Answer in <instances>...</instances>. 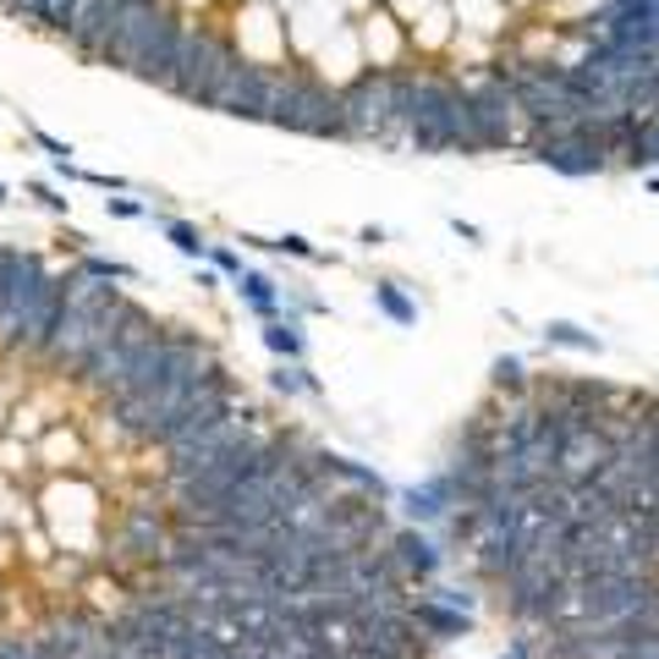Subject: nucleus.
Here are the masks:
<instances>
[{
  "label": "nucleus",
  "instance_id": "f257e3e1",
  "mask_svg": "<svg viewBox=\"0 0 659 659\" xmlns=\"http://www.w3.org/2000/svg\"><path fill=\"white\" fill-rule=\"evenodd\" d=\"M396 116H401V138L423 155H479V133H473V111H468V83L435 66H396Z\"/></svg>",
  "mask_w": 659,
  "mask_h": 659
},
{
  "label": "nucleus",
  "instance_id": "9b49d317",
  "mask_svg": "<svg viewBox=\"0 0 659 659\" xmlns=\"http://www.w3.org/2000/svg\"><path fill=\"white\" fill-rule=\"evenodd\" d=\"M468 550H473V572H479V583H490V588H500V583L527 561V538H522L516 522H511V527H484Z\"/></svg>",
  "mask_w": 659,
  "mask_h": 659
},
{
  "label": "nucleus",
  "instance_id": "0eeeda50",
  "mask_svg": "<svg viewBox=\"0 0 659 659\" xmlns=\"http://www.w3.org/2000/svg\"><path fill=\"white\" fill-rule=\"evenodd\" d=\"M270 94H275V66L242 55V61L226 72V83L215 88L209 111L237 116V122H270Z\"/></svg>",
  "mask_w": 659,
  "mask_h": 659
},
{
  "label": "nucleus",
  "instance_id": "b1692460",
  "mask_svg": "<svg viewBox=\"0 0 659 659\" xmlns=\"http://www.w3.org/2000/svg\"><path fill=\"white\" fill-rule=\"evenodd\" d=\"M242 242H253V248H264V253H292V259H320V248H314L308 237H242Z\"/></svg>",
  "mask_w": 659,
  "mask_h": 659
},
{
  "label": "nucleus",
  "instance_id": "423d86ee",
  "mask_svg": "<svg viewBox=\"0 0 659 659\" xmlns=\"http://www.w3.org/2000/svg\"><path fill=\"white\" fill-rule=\"evenodd\" d=\"M468 111H473V133H479V149H505V144H527V122L516 111V94H511V77L494 66L490 77L468 83Z\"/></svg>",
  "mask_w": 659,
  "mask_h": 659
},
{
  "label": "nucleus",
  "instance_id": "a211bd4d",
  "mask_svg": "<svg viewBox=\"0 0 659 659\" xmlns=\"http://www.w3.org/2000/svg\"><path fill=\"white\" fill-rule=\"evenodd\" d=\"M374 308H379L390 325H418V303H412L396 281H374Z\"/></svg>",
  "mask_w": 659,
  "mask_h": 659
},
{
  "label": "nucleus",
  "instance_id": "473e14b6",
  "mask_svg": "<svg viewBox=\"0 0 659 659\" xmlns=\"http://www.w3.org/2000/svg\"><path fill=\"white\" fill-rule=\"evenodd\" d=\"M516 6H527V0H516Z\"/></svg>",
  "mask_w": 659,
  "mask_h": 659
},
{
  "label": "nucleus",
  "instance_id": "412c9836",
  "mask_svg": "<svg viewBox=\"0 0 659 659\" xmlns=\"http://www.w3.org/2000/svg\"><path fill=\"white\" fill-rule=\"evenodd\" d=\"M270 390H275V396H320L325 385H320L303 363H281V368L270 374Z\"/></svg>",
  "mask_w": 659,
  "mask_h": 659
},
{
  "label": "nucleus",
  "instance_id": "7ed1b4c3",
  "mask_svg": "<svg viewBox=\"0 0 659 659\" xmlns=\"http://www.w3.org/2000/svg\"><path fill=\"white\" fill-rule=\"evenodd\" d=\"M270 127H281V133H303V138H352V133H346L341 88H330V83L308 77V72H275Z\"/></svg>",
  "mask_w": 659,
  "mask_h": 659
},
{
  "label": "nucleus",
  "instance_id": "39448f33",
  "mask_svg": "<svg viewBox=\"0 0 659 659\" xmlns=\"http://www.w3.org/2000/svg\"><path fill=\"white\" fill-rule=\"evenodd\" d=\"M346 105V133L352 138H401V116H396V66H374L363 77H352L341 88Z\"/></svg>",
  "mask_w": 659,
  "mask_h": 659
},
{
  "label": "nucleus",
  "instance_id": "5701e85b",
  "mask_svg": "<svg viewBox=\"0 0 659 659\" xmlns=\"http://www.w3.org/2000/svg\"><path fill=\"white\" fill-rule=\"evenodd\" d=\"M544 341H550V346H572V352H599V346H605L594 330L572 325V320H555V325L544 330Z\"/></svg>",
  "mask_w": 659,
  "mask_h": 659
},
{
  "label": "nucleus",
  "instance_id": "aec40b11",
  "mask_svg": "<svg viewBox=\"0 0 659 659\" xmlns=\"http://www.w3.org/2000/svg\"><path fill=\"white\" fill-rule=\"evenodd\" d=\"M160 231H165V242H170L176 253H187V259H209V242H203V231H198L192 220L160 215Z\"/></svg>",
  "mask_w": 659,
  "mask_h": 659
},
{
  "label": "nucleus",
  "instance_id": "dca6fc26",
  "mask_svg": "<svg viewBox=\"0 0 659 659\" xmlns=\"http://www.w3.org/2000/svg\"><path fill=\"white\" fill-rule=\"evenodd\" d=\"M231 286H237V297H242V303H248L264 325H270V320H281V286H275L264 270H242Z\"/></svg>",
  "mask_w": 659,
  "mask_h": 659
},
{
  "label": "nucleus",
  "instance_id": "393cba45",
  "mask_svg": "<svg viewBox=\"0 0 659 659\" xmlns=\"http://www.w3.org/2000/svg\"><path fill=\"white\" fill-rule=\"evenodd\" d=\"M66 11H72V0H39V6H33V22L50 28V33H61V28H66Z\"/></svg>",
  "mask_w": 659,
  "mask_h": 659
},
{
  "label": "nucleus",
  "instance_id": "6ab92c4d",
  "mask_svg": "<svg viewBox=\"0 0 659 659\" xmlns=\"http://www.w3.org/2000/svg\"><path fill=\"white\" fill-rule=\"evenodd\" d=\"M490 385L494 396H505V401H522L533 385H527V368H522V357H494L490 363Z\"/></svg>",
  "mask_w": 659,
  "mask_h": 659
},
{
  "label": "nucleus",
  "instance_id": "2eb2a0df",
  "mask_svg": "<svg viewBox=\"0 0 659 659\" xmlns=\"http://www.w3.org/2000/svg\"><path fill=\"white\" fill-rule=\"evenodd\" d=\"M320 473H325V484H346V490H357V494L390 500V484H385V479H379L374 468L352 462V457H335V451H320Z\"/></svg>",
  "mask_w": 659,
  "mask_h": 659
},
{
  "label": "nucleus",
  "instance_id": "c756f323",
  "mask_svg": "<svg viewBox=\"0 0 659 659\" xmlns=\"http://www.w3.org/2000/svg\"><path fill=\"white\" fill-rule=\"evenodd\" d=\"M28 192H33V198H39V203H44V209H55V215H61V209H66V198H55V187H44V181H33V187H28Z\"/></svg>",
  "mask_w": 659,
  "mask_h": 659
},
{
  "label": "nucleus",
  "instance_id": "ddd939ff",
  "mask_svg": "<svg viewBox=\"0 0 659 659\" xmlns=\"http://www.w3.org/2000/svg\"><path fill=\"white\" fill-rule=\"evenodd\" d=\"M385 550H390L396 572H401L407 583H418V588H423V583H435V577H440V566H446V550H440V544H435L418 522H412V527H396Z\"/></svg>",
  "mask_w": 659,
  "mask_h": 659
},
{
  "label": "nucleus",
  "instance_id": "4be33fe9",
  "mask_svg": "<svg viewBox=\"0 0 659 659\" xmlns=\"http://www.w3.org/2000/svg\"><path fill=\"white\" fill-rule=\"evenodd\" d=\"M72 270H83V275H94V281H111V286H116V281H138V270H133V264L105 259V253H88V248L77 253V264H72Z\"/></svg>",
  "mask_w": 659,
  "mask_h": 659
},
{
  "label": "nucleus",
  "instance_id": "c85d7f7f",
  "mask_svg": "<svg viewBox=\"0 0 659 659\" xmlns=\"http://www.w3.org/2000/svg\"><path fill=\"white\" fill-rule=\"evenodd\" d=\"M105 209H111L116 220H149V215H155V209L138 203V198H105Z\"/></svg>",
  "mask_w": 659,
  "mask_h": 659
},
{
  "label": "nucleus",
  "instance_id": "4468645a",
  "mask_svg": "<svg viewBox=\"0 0 659 659\" xmlns=\"http://www.w3.org/2000/svg\"><path fill=\"white\" fill-rule=\"evenodd\" d=\"M407 616H412V627H418L429 644H457V638H473V616H468V610L435 605V599H423V594L407 605Z\"/></svg>",
  "mask_w": 659,
  "mask_h": 659
},
{
  "label": "nucleus",
  "instance_id": "f03ea898",
  "mask_svg": "<svg viewBox=\"0 0 659 659\" xmlns=\"http://www.w3.org/2000/svg\"><path fill=\"white\" fill-rule=\"evenodd\" d=\"M181 11H170L165 0H127L122 22L100 55V66L133 72L155 88H170V66H176V39H181Z\"/></svg>",
  "mask_w": 659,
  "mask_h": 659
},
{
  "label": "nucleus",
  "instance_id": "6e6552de",
  "mask_svg": "<svg viewBox=\"0 0 659 659\" xmlns=\"http://www.w3.org/2000/svg\"><path fill=\"white\" fill-rule=\"evenodd\" d=\"M527 155L544 165V170H555V176H572V181H583V176H605V170L616 165L610 160V149H605L588 127L561 133V138H533Z\"/></svg>",
  "mask_w": 659,
  "mask_h": 659
},
{
  "label": "nucleus",
  "instance_id": "7c9ffc66",
  "mask_svg": "<svg viewBox=\"0 0 659 659\" xmlns=\"http://www.w3.org/2000/svg\"><path fill=\"white\" fill-rule=\"evenodd\" d=\"M0 6H6L11 17H33V6H39V0H0Z\"/></svg>",
  "mask_w": 659,
  "mask_h": 659
},
{
  "label": "nucleus",
  "instance_id": "bb28decb",
  "mask_svg": "<svg viewBox=\"0 0 659 659\" xmlns=\"http://www.w3.org/2000/svg\"><path fill=\"white\" fill-rule=\"evenodd\" d=\"M28 138H33V144L50 155V165H66V160H72V144H61L55 133H44V127H28Z\"/></svg>",
  "mask_w": 659,
  "mask_h": 659
},
{
  "label": "nucleus",
  "instance_id": "f8f14e48",
  "mask_svg": "<svg viewBox=\"0 0 659 659\" xmlns=\"http://www.w3.org/2000/svg\"><path fill=\"white\" fill-rule=\"evenodd\" d=\"M610 462V435L605 423H583L561 440V457H555V484H583L594 479L599 468Z\"/></svg>",
  "mask_w": 659,
  "mask_h": 659
},
{
  "label": "nucleus",
  "instance_id": "a878e982",
  "mask_svg": "<svg viewBox=\"0 0 659 659\" xmlns=\"http://www.w3.org/2000/svg\"><path fill=\"white\" fill-rule=\"evenodd\" d=\"M0 659H55V655L44 649V638H6Z\"/></svg>",
  "mask_w": 659,
  "mask_h": 659
},
{
  "label": "nucleus",
  "instance_id": "1a4fd4ad",
  "mask_svg": "<svg viewBox=\"0 0 659 659\" xmlns=\"http://www.w3.org/2000/svg\"><path fill=\"white\" fill-rule=\"evenodd\" d=\"M176 522L160 500H127L122 505V522H116V544L133 555V561H160V550L170 544Z\"/></svg>",
  "mask_w": 659,
  "mask_h": 659
},
{
  "label": "nucleus",
  "instance_id": "cd10ccee",
  "mask_svg": "<svg viewBox=\"0 0 659 659\" xmlns=\"http://www.w3.org/2000/svg\"><path fill=\"white\" fill-rule=\"evenodd\" d=\"M209 264H215V275H231V281H237V275L248 270L237 248H209Z\"/></svg>",
  "mask_w": 659,
  "mask_h": 659
},
{
  "label": "nucleus",
  "instance_id": "9d476101",
  "mask_svg": "<svg viewBox=\"0 0 659 659\" xmlns=\"http://www.w3.org/2000/svg\"><path fill=\"white\" fill-rule=\"evenodd\" d=\"M122 6H127V0H72L61 39H66L83 61H100L105 44H111V33H116V22H122Z\"/></svg>",
  "mask_w": 659,
  "mask_h": 659
},
{
  "label": "nucleus",
  "instance_id": "2f4dec72",
  "mask_svg": "<svg viewBox=\"0 0 659 659\" xmlns=\"http://www.w3.org/2000/svg\"><path fill=\"white\" fill-rule=\"evenodd\" d=\"M0 203H6V187H0Z\"/></svg>",
  "mask_w": 659,
  "mask_h": 659
},
{
  "label": "nucleus",
  "instance_id": "f3484780",
  "mask_svg": "<svg viewBox=\"0 0 659 659\" xmlns=\"http://www.w3.org/2000/svg\"><path fill=\"white\" fill-rule=\"evenodd\" d=\"M264 346H270L281 363H303V352H308L303 320H270V325H264Z\"/></svg>",
  "mask_w": 659,
  "mask_h": 659
},
{
  "label": "nucleus",
  "instance_id": "20e7f679",
  "mask_svg": "<svg viewBox=\"0 0 659 659\" xmlns=\"http://www.w3.org/2000/svg\"><path fill=\"white\" fill-rule=\"evenodd\" d=\"M242 61V50L226 39V33H215V28H203V22H181V39H176V66H170V94H181V100H192V105H203L209 111V100H215V88L226 83V72Z\"/></svg>",
  "mask_w": 659,
  "mask_h": 659
}]
</instances>
